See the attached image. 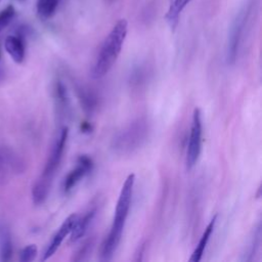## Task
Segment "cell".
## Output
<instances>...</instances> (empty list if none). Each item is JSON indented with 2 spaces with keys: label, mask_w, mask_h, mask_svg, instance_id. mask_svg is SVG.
<instances>
[{
  "label": "cell",
  "mask_w": 262,
  "mask_h": 262,
  "mask_svg": "<svg viewBox=\"0 0 262 262\" xmlns=\"http://www.w3.org/2000/svg\"><path fill=\"white\" fill-rule=\"evenodd\" d=\"M134 182H135L134 174H129L126 180L124 181V184L122 186V189L118 199V203L116 206L115 217H114V221H113L110 233L107 234L101 247L100 256L102 261L111 260L114 257V254L120 244L124 226L126 223V219L129 213L130 205H131Z\"/></svg>",
  "instance_id": "obj_1"
},
{
  "label": "cell",
  "mask_w": 262,
  "mask_h": 262,
  "mask_svg": "<svg viewBox=\"0 0 262 262\" xmlns=\"http://www.w3.org/2000/svg\"><path fill=\"white\" fill-rule=\"evenodd\" d=\"M128 33V21L126 18L119 19L108 35L105 37L95 61L91 69V76L94 79L104 77L115 64L121 53L123 44Z\"/></svg>",
  "instance_id": "obj_2"
},
{
  "label": "cell",
  "mask_w": 262,
  "mask_h": 262,
  "mask_svg": "<svg viewBox=\"0 0 262 262\" xmlns=\"http://www.w3.org/2000/svg\"><path fill=\"white\" fill-rule=\"evenodd\" d=\"M68 135H69L68 127L61 128L51 147V151L48 156V159L46 161L42 174L39 176V178L35 181L33 185L32 199L34 204L37 206L42 205L48 196V193L50 191V188L53 182V178L56 174V170L58 169V166L62 159Z\"/></svg>",
  "instance_id": "obj_3"
},
{
  "label": "cell",
  "mask_w": 262,
  "mask_h": 262,
  "mask_svg": "<svg viewBox=\"0 0 262 262\" xmlns=\"http://www.w3.org/2000/svg\"><path fill=\"white\" fill-rule=\"evenodd\" d=\"M149 133V123L145 118H138L119 131L112 142L114 151L120 155L132 154L146 140Z\"/></svg>",
  "instance_id": "obj_4"
},
{
  "label": "cell",
  "mask_w": 262,
  "mask_h": 262,
  "mask_svg": "<svg viewBox=\"0 0 262 262\" xmlns=\"http://www.w3.org/2000/svg\"><path fill=\"white\" fill-rule=\"evenodd\" d=\"M202 114L199 108L193 110L192 121L189 133V139L186 150V166L187 169H191L198 162L201 149H202Z\"/></svg>",
  "instance_id": "obj_5"
},
{
  "label": "cell",
  "mask_w": 262,
  "mask_h": 262,
  "mask_svg": "<svg viewBox=\"0 0 262 262\" xmlns=\"http://www.w3.org/2000/svg\"><path fill=\"white\" fill-rule=\"evenodd\" d=\"M247 15L248 13L246 10L241 11L231 25L226 45V62L228 64H233L236 60L238 48L247 21Z\"/></svg>",
  "instance_id": "obj_6"
},
{
  "label": "cell",
  "mask_w": 262,
  "mask_h": 262,
  "mask_svg": "<svg viewBox=\"0 0 262 262\" xmlns=\"http://www.w3.org/2000/svg\"><path fill=\"white\" fill-rule=\"evenodd\" d=\"M23 162L7 146L0 143V186L5 185L12 174L23 171Z\"/></svg>",
  "instance_id": "obj_7"
},
{
  "label": "cell",
  "mask_w": 262,
  "mask_h": 262,
  "mask_svg": "<svg viewBox=\"0 0 262 262\" xmlns=\"http://www.w3.org/2000/svg\"><path fill=\"white\" fill-rule=\"evenodd\" d=\"M77 218H78L77 214H72L62 222V224L60 225L58 230L53 235L51 242L47 246V248H46V250H45V252L43 254L42 261H45V260L49 259L57 251V249L61 245V243L64 239V237L72 231V228H73Z\"/></svg>",
  "instance_id": "obj_8"
},
{
  "label": "cell",
  "mask_w": 262,
  "mask_h": 262,
  "mask_svg": "<svg viewBox=\"0 0 262 262\" xmlns=\"http://www.w3.org/2000/svg\"><path fill=\"white\" fill-rule=\"evenodd\" d=\"M92 168L91 160L86 156H81L78 159V166L72 170L64 178L62 188L67 192L71 190Z\"/></svg>",
  "instance_id": "obj_9"
},
{
  "label": "cell",
  "mask_w": 262,
  "mask_h": 262,
  "mask_svg": "<svg viewBox=\"0 0 262 262\" xmlns=\"http://www.w3.org/2000/svg\"><path fill=\"white\" fill-rule=\"evenodd\" d=\"M4 47L12 60L16 63H21L25 59L26 49L23 39L18 36H7L4 41Z\"/></svg>",
  "instance_id": "obj_10"
},
{
  "label": "cell",
  "mask_w": 262,
  "mask_h": 262,
  "mask_svg": "<svg viewBox=\"0 0 262 262\" xmlns=\"http://www.w3.org/2000/svg\"><path fill=\"white\" fill-rule=\"evenodd\" d=\"M190 2L191 0H169V6L165 15V19L171 31L176 29L181 12Z\"/></svg>",
  "instance_id": "obj_11"
},
{
  "label": "cell",
  "mask_w": 262,
  "mask_h": 262,
  "mask_svg": "<svg viewBox=\"0 0 262 262\" xmlns=\"http://www.w3.org/2000/svg\"><path fill=\"white\" fill-rule=\"evenodd\" d=\"M94 215H95V210H90L85 215H83L82 217L78 216V218H77V220H76V222H75V224L72 228V231L70 232L72 242L78 241L79 238H81L85 234V232L87 231L88 226H89L90 222L92 221Z\"/></svg>",
  "instance_id": "obj_12"
},
{
  "label": "cell",
  "mask_w": 262,
  "mask_h": 262,
  "mask_svg": "<svg viewBox=\"0 0 262 262\" xmlns=\"http://www.w3.org/2000/svg\"><path fill=\"white\" fill-rule=\"evenodd\" d=\"M216 219H217V216H214L213 219L210 221V223L208 224V226L206 227L205 231L203 232L202 234V237L198 244V246L195 247L194 251L192 252L191 254V257L189 258V261H192V262H198L202 259V256L204 254V251L206 249V246L210 239V236L213 232V229H214V226H215V222H216Z\"/></svg>",
  "instance_id": "obj_13"
},
{
  "label": "cell",
  "mask_w": 262,
  "mask_h": 262,
  "mask_svg": "<svg viewBox=\"0 0 262 262\" xmlns=\"http://www.w3.org/2000/svg\"><path fill=\"white\" fill-rule=\"evenodd\" d=\"M61 0H38L37 2V12L42 19H48L52 17Z\"/></svg>",
  "instance_id": "obj_14"
},
{
  "label": "cell",
  "mask_w": 262,
  "mask_h": 262,
  "mask_svg": "<svg viewBox=\"0 0 262 262\" xmlns=\"http://www.w3.org/2000/svg\"><path fill=\"white\" fill-rule=\"evenodd\" d=\"M12 243L10 234L6 229L0 232V257L2 261H8L12 255Z\"/></svg>",
  "instance_id": "obj_15"
},
{
  "label": "cell",
  "mask_w": 262,
  "mask_h": 262,
  "mask_svg": "<svg viewBox=\"0 0 262 262\" xmlns=\"http://www.w3.org/2000/svg\"><path fill=\"white\" fill-rule=\"evenodd\" d=\"M15 15V9L12 5H7L0 11V32H2L13 19Z\"/></svg>",
  "instance_id": "obj_16"
},
{
  "label": "cell",
  "mask_w": 262,
  "mask_h": 262,
  "mask_svg": "<svg viewBox=\"0 0 262 262\" xmlns=\"http://www.w3.org/2000/svg\"><path fill=\"white\" fill-rule=\"evenodd\" d=\"M37 253H38V249L35 244L28 245L20 251L19 260L21 262H31L36 258Z\"/></svg>",
  "instance_id": "obj_17"
},
{
  "label": "cell",
  "mask_w": 262,
  "mask_h": 262,
  "mask_svg": "<svg viewBox=\"0 0 262 262\" xmlns=\"http://www.w3.org/2000/svg\"><path fill=\"white\" fill-rule=\"evenodd\" d=\"M92 246H93V242H92V239H91V241L86 242V243L84 244V246H82V248L77 252L76 257L74 258V260H75V261L85 260V259H86V256H88V255L91 253Z\"/></svg>",
  "instance_id": "obj_18"
},
{
  "label": "cell",
  "mask_w": 262,
  "mask_h": 262,
  "mask_svg": "<svg viewBox=\"0 0 262 262\" xmlns=\"http://www.w3.org/2000/svg\"><path fill=\"white\" fill-rule=\"evenodd\" d=\"M4 77H5V73H4V71L0 68V83L3 81Z\"/></svg>",
  "instance_id": "obj_19"
}]
</instances>
